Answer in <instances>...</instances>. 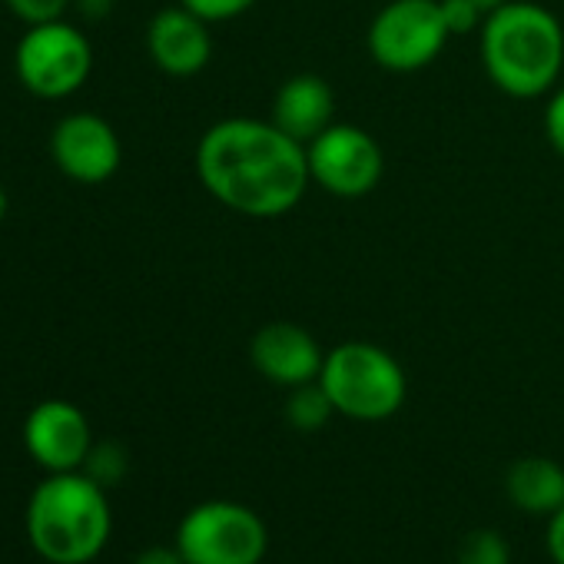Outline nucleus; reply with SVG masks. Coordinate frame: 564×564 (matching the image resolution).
Here are the masks:
<instances>
[{"label":"nucleus","mask_w":564,"mask_h":564,"mask_svg":"<svg viewBox=\"0 0 564 564\" xmlns=\"http://www.w3.org/2000/svg\"><path fill=\"white\" fill-rule=\"evenodd\" d=\"M24 445L47 471H80L94 448V432L74 402L47 399L31 409L24 422Z\"/></svg>","instance_id":"obj_10"},{"label":"nucleus","mask_w":564,"mask_h":564,"mask_svg":"<svg viewBox=\"0 0 564 564\" xmlns=\"http://www.w3.org/2000/svg\"><path fill=\"white\" fill-rule=\"evenodd\" d=\"M84 471L97 481V485H117L127 475V452L117 442H94Z\"/></svg>","instance_id":"obj_17"},{"label":"nucleus","mask_w":564,"mask_h":564,"mask_svg":"<svg viewBox=\"0 0 564 564\" xmlns=\"http://www.w3.org/2000/svg\"><path fill=\"white\" fill-rule=\"evenodd\" d=\"M77 8L87 14V18H104L110 11V0H77Z\"/></svg>","instance_id":"obj_24"},{"label":"nucleus","mask_w":564,"mask_h":564,"mask_svg":"<svg viewBox=\"0 0 564 564\" xmlns=\"http://www.w3.org/2000/svg\"><path fill=\"white\" fill-rule=\"evenodd\" d=\"M478 37L481 67L501 94L534 100L557 87L564 70V31L547 8L534 0H511L485 18Z\"/></svg>","instance_id":"obj_2"},{"label":"nucleus","mask_w":564,"mask_h":564,"mask_svg":"<svg viewBox=\"0 0 564 564\" xmlns=\"http://www.w3.org/2000/svg\"><path fill=\"white\" fill-rule=\"evenodd\" d=\"M269 534L256 511L236 501L196 505L176 528V547L186 564H259Z\"/></svg>","instance_id":"obj_7"},{"label":"nucleus","mask_w":564,"mask_h":564,"mask_svg":"<svg viewBox=\"0 0 564 564\" xmlns=\"http://www.w3.org/2000/svg\"><path fill=\"white\" fill-rule=\"evenodd\" d=\"M544 137L551 150L564 160V87L551 90V100L544 107Z\"/></svg>","instance_id":"obj_21"},{"label":"nucleus","mask_w":564,"mask_h":564,"mask_svg":"<svg viewBox=\"0 0 564 564\" xmlns=\"http://www.w3.org/2000/svg\"><path fill=\"white\" fill-rule=\"evenodd\" d=\"M547 551H551L554 564H564V505L551 514V524H547Z\"/></svg>","instance_id":"obj_22"},{"label":"nucleus","mask_w":564,"mask_h":564,"mask_svg":"<svg viewBox=\"0 0 564 564\" xmlns=\"http://www.w3.org/2000/svg\"><path fill=\"white\" fill-rule=\"evenodd\" d=\"M333 117H336V94L329 80L319 74H296L275 90L269 120L282 133H290L306 147L336 123Z\"/></svg>","instance_id":"obj_13"},{"label":"nucleus","mask_w":564,"mask_h":564,"mask_svg":"<svg viewBox=\"0 0 564 564\" xmlns=\"http://www.w3.org/2000/svg\"><path fill=\"white\" fill-rule=\"evenodd\" d=\"M249 359L262 379L282 389H300L319 382L326 352L316 336L296 323H265L249 343Z\"/></svg>","instance_id":"obj_11"},{"label":"nucleus","mask_w":564,"mask_h":564,"mask_svg":"<svg viewBox=\"0 0 564 564\" xmlns=\"http://www.w3.org/2000/svg\"><path fill=\"white\" fill-rule=\"evenodd\" d=\"M319 386L326 389L333 409L356 422L392 419L409 392L402 366L376 343H343L329 349Z\"/></svg>","instance_id":"obj_4"},{"label":"nucleus","mask_w":564,"mask_h":564,"mask_svg":"<svg viewBox=\"0 0 564 564\" xmlns=\"http://www.w3.org/2000/svg\"><path fill=\"white\" fill-rule=\"evenodd\" d=\"M438 4H442V18H445L452 37H465L471 31H481L485 11L475 4V0H438Z\"/></svg>","instance_id":"obj_18"},{"label":"nucleus","mask_w":564,"mask_h":564,"mask_svg":"<svg viewBox=\"0 0 564 564\" xmlns=\"http://www.w3.org/2000/svg\"><path fill=\"white\" fill-rule=\"evenodd\" d=\"M14 67L34 97L64 100L87 84L94 70V47L67 21L34 24L18 44Z\"/></svg>","instance_id":"obj_6"},{"label":"nucleus","mask_w":564,"mask_h":564,"mask_svg":"<svg viewBox=\"0 0 564 564\" xmlns=\"http://www.w3.org/2000/svg\"><path fill=\"white\" fill-rule=\"evenodd\" d=\"M310 180L336 199L369 196L386 173V153L379 140L356 123H333L313 143H306Z\"/></svg>","instance_id":"obj_8"},{"label":"nucleus","mask_w":564,"mask_h":564,"mask_svg":"<svg viewBox=\"0 0 564 564\" xmlns=\"http://www.w3.org/2000/svg\"><path fill=\"white\" fill-rule=\"evenodd\" d=\"M508 498L531 514H554L564 505V468L551 458H518L505 475Z\"/></svg>","instance_id":"obj_14"},{"label":"nucleus","mask_w":564,"mask_h":564,"mask_svg":"<svg viewBox=\"0 0 564 564\" xmlns=\"http://www.w3.org/2000/svg\"><path fill=\"white\" fill-rule=\"evenodd\" d=\"M186 11H193L196 18H203L206 24H226L242 18L246 11L256 8V0H180Z\"/></svg>","instance_id":"obj_19"},{"label":"nucleus","mask_w":564,"mask_h":564,"mask_svg":"<svg viewBox=\"0 0 564 564\" xmlns=\"http://www.w3.org/2000/svg\"><path fill=\"white\" fill-rule=\"evenodd\" d=\"M110 501L87 471H51L28 501L31 547L51 564H87L110 538Z\"/></svg>","instance_id":"obj_3"},{"label":"nucleus","mask_w":564,"mask_h":564,"mask_svg":"<svg viewBox=\"0 0 564 564\" xmlns=\"http://www.w3.org/2000/svg\"><path fill=\"white\" fill-rule=\"evenodd\" d=\"M4 216H8V189L0 183V223H4Z\"/></svg>","instance_id":"obj_26"},{"label":"nucleus","mask_w":564,"mask_h":564,"mask_svg":"<svg viewBox=\"0 0 564 564\" xmlns=\"http://www.w3.org/2000/svg\"><path fill=\"white\" fill-rule=\"evenodd\" d=\"M51 153L57 170L74 183H104L123 163L117 130L97 113H70L54 127Z\"/></svg>","instance_id":"obj_9"},{"label":"nucleus","mask_w":564,"mask_h":564,"mask_svg":"<svg viewBox=\"0 0 564 564\" xmlns=\"http://www.w3.org/2000/svg\"><path fill=\"white\" fill-rule=\"evenodd\" d=\"M336 415L326 389L319 382H310V386H300V389H290V399H286V419L293 429L300 432H316L323 429L329 419Z\"/></svg>","instance_id":"obj_15"},{"label":"nucleus","mask_w":564,"mask_h":564,"mask_svg":"<svg viewBox=\"0 0 564 564\" xmlns=\"http://www.w3.org/2000/svg\"><path fill=\"white\" fill-rule=\"evenodd\" d=\"M147 51L170 77H196L213 57V34L203 18L183 4L163 8L147 28Z\"/></svg>","instance_id":"obj_12"},{"label":"nucleus","mask_w":564,"mask_h":564,"mask_svg":"<svg viewBox=\"0 0 564 564\" xmlns=\"http://www.w3.org/2000/svg\"><path fill=\"white\" fill-rule=\"evenodd\" d=\"M448 37L438 0H389L369 24L366 47L382 70L415 74L438 61Z\"/></svg>","instance_id":"obj_5"},{"label":"nucleus","mask_w":564,"mask_h":564,"mask_svg":"<svg viewBox=\"0 0 564 564\" xmlns=\"http://www.w3.org/2000/svg\"><path fill=\"white\" fill-rule=\"evenodd\" d=\"M133 564H186V557L180 554V547H163V544H153L147 551H140L133 557Z\"/></svg>","instance_id":"obj_23"},{"label":"nucleus","mask_w":564,"mask_h":564,"mask_svg":"<svg viewBox=\"0 0 564 564\" xmlns=\"http://www.w3.org/2000/svg\"><path fill=\"white\" fill-rule=\"evenodd\" d=\"M8 11L24 21L28 28L34 24H51V21H64V11L70 0H4Z\"/></svg>","instance_id":"obj_20"},{"label":"nucleus","mask_w":564,"mask_h":564,"mask_svg":"<svg viewBox=\"0 0 564 564\" xmlns=\"http://www.w3.org/2000/svg\"><path fill=\"white\" fill-rule=\"evenodd\" d=\"M508 561H511L508 541L488 528L471 531L458 547V564H508Z\"/></svg>","instance_id":"obj_16"},{"label":"nucleus","mask_w":564,"mask_h":564,"mask_svg":"<svg viewBox=\"0 0 564 564\" xmlns=\"http://www.w3.org/2000/svg\"><path fill=\"white\" fill-rule=\"evenodd\" d=\"M196 176L216 203L249 219L286 216L313 183L306 147L256 117L213 123L196 147Z\"/></svg>","instance_id":"obj_1"},{"label":"nucleus","mask_w":564,"mask_h":564,"mask_svg":"<svg viewBox=\"0 0 564 564\" xmlns=\"http://www.w3.org/2000/svg\"><path fill=\"white\" fill-rule=\"evenodd\" d=\"M475 4L485 11V18L491 14V11H498V8H505V4H511V0H475Z\"/></svg>","instance_id":"obj_25"}]
</instances>
